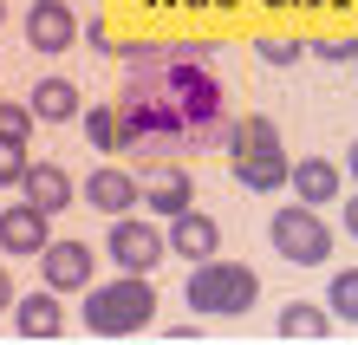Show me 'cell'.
Returning <instances> with one entry per match:
<instances>
[{"label": "cell", "instance_id": "6da1fadb", "mask_svg": "<svg viewBox=\"0 0 358 345\" xmlns=\"http://www.w3.org/2000/svg\"><path fill=\"white\" fill-rule=\"evenodd\" d=\"M157 313V287L143 274H117L111 287H92L85 293V326L104 339H124V332H143Z\"/></svg>", "mask_w": 358, "mask_h": 345}, {"label": "cell", "instance_id": "7a4b0ae2", "mask_svg": "<svg viewBox=\"0 0 358 345\" xmlns=\"http://www.w3.org/2000/svg\"><path fill=\"white\" fill-rule=\"evenodd\" d=\"M261 300V274L241 267V261H202L189 274V313H208V319H235Z\"/></svg>", "mask_w": 358, "mask_h": 345}, {"label": "cell", "instance_id": "3957f363", "mask_svg": "<svg viewBox=\"0 0 358 345\" xmlns=\"http://www.w3.org/2000/svg\"><path fill=\"white\" fill-rule=\"evenodd\" d=\"M273 254L293 267H320L332 254V228L320 222V209H273Z\"/></svg>", "mask_w": 358, "mask_h": 345}, {"label": "cell", "instance_id": "277c9868", "mask_svg": "<svg viewBox=\"0 0 358 345\" xmlns=\"http://www.w3.org/2000/svg\"><path fill=\"white\" fill-rule=\"evenodd\" d=\"M104 254L117 261V274H143V280H150L163 267V254H170V228L124 215V222H111V234H104Z\"/></svg>", "mask_w": 358, "mask_h": 345}, {"label": "cell", "instance_id": "5b68a950", "mask_svg": "<svg viewBox=\"0 0 358 345\" xmlns=\"http://www.w3.org/2000/svg\"><path fill=\"white\" fill-rule=\"evenodd\" d=\"M92 248L85 241H52L39 254V274H46V293H92Z\"/></svg>", "mask_w": 358, "mask_h": 345}, {"label": "cell", "instance_id": "8992f818", "mask_svg": "<svg viewBox=\"0 0 358 345\" xmlns=\"http://www.w3.org/2000/svg\"><path fill=\"white\" fill-rule=\"evenodd\" d=\"M0 248H7L13 261H33V254H46V248H52V215H39L33 202L0 209Z\"/></svg>", "mask_w": 358, "mask_h": 345}, {"label": "cell", "instance_id": "52a82bcc", "mask_svg": "<svg viewBox=\"0 0 358 345\" xmlns=\"http://www.w3.org/2000/svg\"><path fill=\"white\" fill-rule=\"evenodd\" d=\"M72 39H78V13L66 0H33L27 7V46L33 52H72Z\"/></svg>", "mask_w": 358, "mask_h": 345}, {"label": "cell", "instance_id": "ba28073f", "mask_svg": "<svg viewBox=\"0 0 358 345\" xmlns=\"http://www.w3.org/2000/svg\"><path fill=\"white\" fill-rule=\"evenodd\" d=\"M137 196H143L137 176H131V169H117V163H98L92 176H85V202H92V209H104L111 222H124V215L137 209Z\"/></svg>", "mask_w": 358, "mask_h": 345}, {"label": "cell", "instance_id": "9c48e42d", "mask_svg": "<svg viewBox=\"0 0 358 345\" xmlns=\"http://www.w3.org/2000/svg\"><path fill=\"white\" fill-rule=\"evenodd\" d=\"M339 163L332 157H293V196H300V209H326V202H339Z\"/></svg>", "mask_w": 358, "mask_h": 345}, {"label": "cell", "instance_id": "30bf717a", "mask_svg": "<svg viewBox=\"0 0 358 345\" xmlns=\"http://www.w3.org/2000/svg\"><path fill=\"white\" fill-rule=\"evenodd\" d=\"M228 169H235L241 189H255V196H273V189L293 183V157L287 150H255V157H228Z\"/></svg>", "mask_w": 358, "mask_h": 345}, {"label": "cell", "instance_id": "8fae6325", "mask_svg": "<svg viewBox=\"0 0 358 345\" xmlns=\"http://www.w3.org/2000/svg\"><path fill=\"white\" fill-rule=\"evenodd\" d=\"M215 248H222V228H215V215H202V209H189L170 222V254H182V261H215Z\"/></svg>", "mask_w": 358, "mask_h": 345}, {"label": "cell", "instance_id": "7c38bea8", "mask_svg": "<svg viewBox=\"0 0 358 345\" xmlns=\"http://www.w3.org/2000/svg\"><path fill=\"white\" fill-rule=\"evenodd\" d=\"M20 196H27L39 215H59V209H72L78 183H72L59 163H33V169H27V183H20Z\"/></svg>", "mask_w": 358, "mask_h": 345}, {"label": "cell", "instance_id": "4fadbf2b", "mask_svg": "<svg viewBox=\"0 0 358 345\" xmlns=\"http://www.w3.org/2000/svg\"><path fill=\"white\" fill-rule=\"evenodd\" d=\"M13 332L20 339H59V332H66V307H59V293L13 300Z\"/></svg>", "mask_w": 358, "mask_h": 345}, {"label": "cell", "instance_id": "5bb4252c", "mask_svg": "<svg viewBox=\"0 0 358 345\" xmlns=\"http://www.w3.org/2000/svg\"><path fill=\"white\" fill-rule=\"evenodd\" d=\"M143 209H157V215H189V169L176 163H157L150 176H143Z\"/></svg>", "mask_w": 358, "mask_h": 345}, {"label": "cell", "instance_id": "9a60e30c", "mask_svg": "<svg viewBox=\"0 0 358 345\" xmlns=\"http://www.w3.org/2000/svg\"><path fill=\"white\" fill-rule=\"evenodd\" d=\"M27 104H33L39 124H66V118H78V85L72 78H39Z\"/></svg>", "mask_w": 358, "mask_h": 345}, {"label": "cell", "instance_id": "2e32d148", "mask_svg": "<svg viewBox=\"0 0 358 345\" xmlns=\"http://www.w3.org/2000/svg\"><path fill=\"white\" fill-rule=\"evenodd\" d=\"M280 339H326L332 332V307H313V300H287L280 319H273Z\"/></svg>", "mask_w": 358, "mask_h": 345}, {"label": "cell", "instance_id": "e0dca14e", "mask_svg": "<svg viewBox=\"0 0 358 345\" xmlns=\"http://www.w3.org/2000/svg\"><path fill=\"white\" fill-rule=\"evenodd\" d=\"M255 150H280V131H273V118L248 111L235 131H228V157H255Z\"/></svg>", "mask_w": 358, "mask_h": 345}, {"label": "cell", "instance_id": "ac0fdd59", "mask_svg": "<svg viewBox=\"0 0 358 345\" xmlns=\"http://www.w3.org/2000/svg\"><path fill=\"white\" fill-rule=\"evenodd\" d=\"M326 307H332V313H345V319H358V267L332 274V287H326Z\"/></svg>", "mask_w": 358, "mask_h": 345}, {"label": "cell", "instance_id": "d6986e66", "mask_svg": "<svg viewBox=\"0 0 358 345\" xmlns=\"http://www.w3.org/2000/svg\"><path fill=\"white\" fill-rule=\"evenodd\" d=\"M33 137V104H0V143H27Z\"/></svg>", "mask_w": 358, "mask_h": 345}, {"label": "cell", "instance_id": "ffe728a7", "mask_svg": "<svg viewBox=\"0 0 358 345\" xmlns=\"http://www.w3.org/2000/svg\"><path fill=\"white\" fill-rule=\"evenodd\" d=\"M27 169H33L27 143H0V189H20V183H27Z\"/></svg>", "mask_w": 358, "mask_h": 345}, {"label": "cell", "instance_id": "44dd1931", "mask_svg": "<svg viewBox=\"0 0 358 345\" xmlns=\"http://www.w3.org/2000/svg\"><path fill=\"white\" fill-rule=\"evenodd\" d=\"M85 131H92L98 150H117V118H111V104H92V111H85Z\"/></svg>", "mask_w": 358, "mask_h": 345}, {"label": "cell", "instance_id": "7402d4cb", "mask_svg": "<svg viewBox=\"0 0 358 345\" xmlns=\"http://www.w3.org/2000/svg\"><path fill=\"white\" fill-rule=\"evenodd\" d=\"M320 52H326V59H358V46H352V39H326Z\"/></svg>", "mask_w": 358, "mask_h": 345}, {"label": "cell", "instance_id": "603a6c76", "mask_svg": "<svg viewBox=\"0 0 358 345\" xmlns=\"http://www.w3.org/2000/svg\"><path fill=\"white\" fill-rule=\"evenodd\" d=\"M345 234L358 241V196H345Z\"/></svg>", "mask_w": 358, "mask_h": 345}, {"label": "cell", "instance_id": "cb8c5ba5", "mask_svg": "<svg viewBox=\"0 0 358 345\" xmlns=\"http://www.w3.org/2000/svg\"><path fill=\"white\" fill-rule=\"evenodd\" d=\"M13 307V280H7V267H0V313Z\"/></svg>", "mask_w": 358, "mask_h": 345}, {"label": "cell", "instance_id": "d4e9b609", "mask_svg": "<svg viewBox=\"0 0 358 345\" xmlns=\"http://www.w3.org/2000/svg\"><path fill=\"white\" fill-rule=\"evenodd\" d=\"M345 169H352V176H358V137H352V150H345Z\"/></svg>", "mask_w": 358, "mask_h": 345}, {"label": "cell", "instance_id": "484cf974", "mask_svg": "<svg viewBox=\"0 0 358 345\" xmlns=\"http://www.w3.org/2000/svg\"><path fill=\"white\" fill-rule=\"evenodd\" d=\"M0 20H7V7H0Z\"/></svg>", "mask_w": 358, "mask_h": 345}]
</instances>
